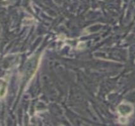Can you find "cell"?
Here are the masks:
<instances>
[{
    "instance_id": "6da1fadb",
    "label": "cell",
    "mask_w": 135,
    "mask_h": 126,
    "mask_svg": "<svg viewBox=\"0 0 135 126\" xmlns=\"http://www.w3.org/2000/svg\"><path fill=\"white\" fill-rule=\"evenodd\" d=\"M124 107H123V105H121V108L119 110V112L121 113L122 115H127L129 114H131V112H132V110L131 109V106H129V105H124Z\"/></svg>"
}]
</instances>
